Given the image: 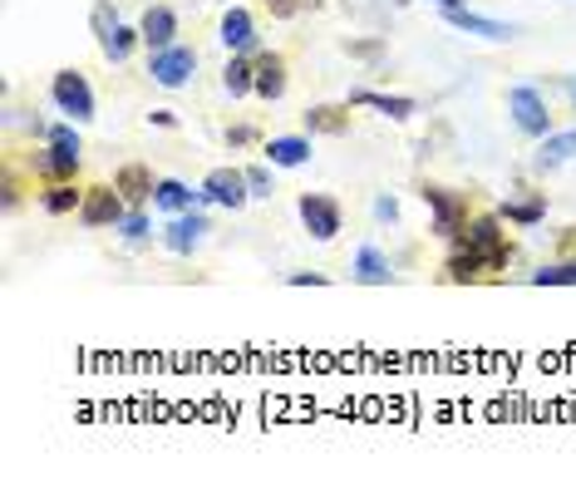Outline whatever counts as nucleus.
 <instances>
[{"instance_id":"9d476101","label":"nucleus","mask_w":576,"mask_h":483,"mask_svg":"<svg viewBox=\"0 0 576 483\" xmlns=\"http://www.w3.org/2000/svg\"><path fill=\"white\" fill-rule=\"evenodd\" d=\"M217 40H222V45H227L232 54H257V50H261V35H257V20H251V10H247V6L222 10Z\"/></svg>"},{"instance_id":"ddd939ff","label":"nucleus","mask_w":576,"mask_h":483,"mask_svg":"<svg viewBox=\"0 0 576 483\" xmlns=\"http://www.w3.org/2000/svg\"><path fill=\"white\" fill-rule=\"evenodd\" d=\"M301 129L310 138H316V134H326V138L350 134V129H354V104H350V99H346V104H310L301 114Z\"/></svg>"},{"instance_id":"39448f33","label":"nucleus","mask_w":576,"mask_h":483,"mask_svg":"<svg viewBox=\"0 0 576 483\" xmlns=\"http://www.w3.org/2000/svg\"><path fill=\"white\" fill-rule=\"evenodd\" d=\"M50 99L60 114H70L74 124H89L94 119V90H89V80L80 70H54L50 80Z\"/></svg>"},{"instance_id":"393cba45","label":"nucleus","mask_w":576,"mask_h":483,"mask_svg":"<svg viewBox=\"0 0 576 483\" xmlns=\"http://www.w3.org/2000/svg\"><path fill=\"white\" fill-rule=\"evenodd\" d=\"M572 158H576V129H567V134L552 129L547 138H537V168H562Z\"/></svg>"},{"instance_id":"f03ea898","label":"nucleus","mask_w":576,"mask_h":483,"mask_svg":"<svg viewBox=\"0 0 576 483\" xmlns=\"http://www.w3.org/2000/svg\"><path fill=\"white\" fill-rule=\"evenodd\" d=\"M419 197H424V207L434 213V223H429V233L443 237V242H453L469 227V217H473V207H469V197L463 193H453V188H443V183H424L419 188Z\"/></svg>"},{"instance_id":"f8f14e48","label":"nucleus","mask_w":576,"mask_h":483,"mask_svg":"<svg viewBox=\"0 0 576 483\" xmlns=\"http://www.w3.org/2000/svg\"><path fill=\"white\" fill-rule=\"evenodd\" d=\"M203 233H213V223L203 217V207H187V213L168 217V227H163V247L177 251V257H193V247L203 242Z\"/></svg>"},{"instance_id":"aec40b11","label":"nucleus","mask_w":576,"mask_h":483,"mask_svg":"<svg viewBox=\"0 0 576 483\" xmlns=\"http://www.w3.org/2000/svg\"><path fill=\"white\" fill-rule=\"evenodd\" d=\"M483 277H487V267H483L479 251L453 242V251L443 257V281H449V287H473V281H483Z\"/></svg>"},{"instance_id":"0eeeda50","label":"nucleus","mask_w":576,"mask_h":483,"mask_svg":"<svg viewBox=\"0 0 576 483\" xmlns=\"http://www.w3.org/2000/svg\"><path fill=\"white\" fill-rule=\"evenodd\" d=\"M148 74L158 90H183L187 80L197 74V50L193 45H168V50H153Z\"/></svg>"},{"instance_id":"7c9ffc66","label":"nucleus","mask_w":576,"mask_h":483,"mask_svg":"<svg viewBox=\"0 0 576 483\" xmlns=\"http://www.w3.org/2000/svg\"><path fill=\"white\" fill-rule=\"evenodd\" d=\"M247 188H251V197H271L276 188H271V168L266 163H251L247 168Z\"/></svg>"},{"instance_id":"412c9836","label":"nucleus","mask_w":576,"mask_h":483,"mask_svg":"<svg viewBox=\"0 0 576 483\" xmlns=\"http://www.w3.org/2000/svg\"><path fill=\"white\" fill-rule=\"evenodd\" d=\"M213 203V197H207L203 188H187L183 178H158V188H153V207H158V213H187V207H207Z\"/></svg>"},{"instance_id":"dca6fc26","label":"nucleus","mask_w":576,"mask_h":483,"mask_svg":"<svg viewBox=\"0 0 576 483\" xmlns=\"http://www.w3.org/2000/svg\"><path fill=\"white\" fill-rule=\"evenodd\" d=\"M114 188L128 197V207H148L158 178H153L148 163H119V168H114Z\"/></svg>"},{"instance_id":"58836bf2","label":"nucleus","mask_w":576,"mask_h":483,"mask_svg":"<svg viewBox=\"0 0 576 483\" xmlns=\"http://www.w3.org/2000/svg\"><path fill=\"white\" fill-rule=\"evenodd\" d=\"M562 84H567V99H572V104H576V80H562Z\"/></svg>"},{"instance_id":"4468645a","label":"nucleus","mask_w":576,"mask_h":483,"mask_svg":"<svg viewBox=\"0 0 576 483\" xmlns=\"http://www.w3.org/2000/svg\"><path fill=\"white\" fill-rule=\"evenodd\" d=\"M286 90H291V64H286L281 50H257V99L276 104Z\"/></svg>"},{"instance_id":"f257e3e1","label":"nucleus","mask_w":576,"mask_h":483,"mask_svg":"<svg viewBox=\"0 0 576 483\" xmlns=\"http://www.w3.org/2000/svg\"><path fill=\"white\" fill-rule=\"evenodd\" d=\"M453 242H463V247L479 251L487 271H507V261H513V242H507L503 217H497V213H473L469 227H463Z\"/></svg>"},{"instance_id":"e433bc0d","label":"nucleus","mask_w":576,"mask_h":483,"mask_svg":"<svg viewBox=\"0 0 576 483\" xmlns=\"http://www.w3.org/2000/svg\"><path fill=\"white\" fill-rule=\"evenodd\" d=\"M148 124H153V129H177V114H173V109H153Z\"/></svg>"},{"instance_id":"c9c22d12","label":"nucleus","mask_w":576,"mask_h":483,"mask_svg":"<svg viewBox=\"0 0 576 483\" xmlns=\"http://www.w3.org/2000/svg\"><path fill=\"white\" fill-rule=\"evenodd\" d=\"M374 217H380V223H394L399 203H394V197H374Z\"/></svg>"},{"instance_id":"f3484780","label":"nucleus","mask_w":576,"mask_h":483,"mask_svg":"<svg viewBox=\"0 0 576 483\" xmlns=\"http://www.w3.org/2000/svg\"><path fill=\"white\" fill-rule=\"evenodd\" d=\"M350 104H354V109H374V114L394 119V124H404V119L419 114V99H409V94H384V90H354Z\"/></svg>"},{"instance_id":"2eb2a0df","label":"nucleus","mask_w":576,"mask_h":483,"mask_svg":"<svg viewBox=\"0 0 576 483\" xmlns=\"http://www.w3.org/2000/svg\"><path fill=\"white\" fill-rule=\"evenodd\" d=\"M443 20H449L453 30H463V35H483V40H513V35H517V25H507V20H493V16H479V10H469V6L443 10Z\"/></svg>"},{"instance_id":"c85d7f7f","label":"nucleus","mask_w":576,"mask_h":483,"mask_svg":"<svg viewBox=\"0 0 576 483\" xmlns=\"http://www.w3.org/2000/svg\"><path fill=\"white\" fill-rule=\"evenodd\" d=\"M20 193H25V183H20L16 168L0 173V203H6V213H20Z\"/></svg>"},{"instance_id":"72a5a7b5","label":"nucleus","mask_w":576,"mask_h":483,"mask_svg":"<svg viewBox=\"0 0 576 483\" xmlns=\"http://www.w3.org/2000/svg\"><path fill=\"white\" fill-rule=\"evenodd\" d=\"M286 281H291V287H330L326 271H291Z\"/></svg>"},{"instance_id":"423d86ee","label":"nucleus","mask_w":576,"mask_h":483,"mask_svg":"<svg viewBox=\"0 0 576 483\" xmlns=\"http://www.w3.org/2000/svg\"><path fill=\"white\" fill-rule=\"evenodd\" d=\"M128 217V197L114 188V183H89L84 193V207H80V223L104 233V227H119Z\"/></svg>"},{"instance_id":"9b49d317","label":"nucleus","mask_w":576,"mask_h":483,"mask_svg":"<svg viewBox=\"0 0 576 483\" xmlns=\"http://www.w3.org/2000/svg\"><path fill=\"white\" fill-rule=\"evenodd\" d=\"M138 30H143V45H148V54H153V50L177 45V35H183V20H177V10L168 6V0H153V6L143 10Z\"/></svg>"},{"instance_id":"a211bd4d","label":"nucleus","mask_w":576,"mask_h":483,"mask_svg":"<svg viewBox=\"0 0 576 483\" xmlns=\"http://www.w3.org/2000/svg\"><path fill=\"white\" fill-rule=\"evenodd\" d=\"M84 183L80 178H64V183H44L40 188V207L50 217H80V207H84Z\"/></svg>"},{"instance_id":"4be33fe9","label":"nucleus","mask_w":576,"mask_h":483,"mask_svg":"<svg viewBox=\"0 0 576 483\" xmlns=\"http://www.w3.org/2000/svg\"><path fill=\"white\" fill-rule=\"evenodd\" d=\"M266 163H271V168H306L310 163V134L301 129V134L266 138Z\"/></svg>"},{"instance_id":"4c0bfd02","label":"nucleus","mask_w":576,"mask_h":483,"mask_svg":"<svg viewBox=\"0 0 576 483\" xmlns=\"http://www.w3.org/2000/svg\"><path fill=\"white\" fill-rule=\"evenodd\" d=\"M439 10H453V6H469V0H434Z\"/></svg>"},{"instance_id":"b1692460","label":"nucleus","mask_w":576,"mask_h":483,"mask_svg":"<svg viewBox=\"0 0 576 483\" xmlns=\"http://www.w3.org/2000/svg\"><path fill=\"white\" fill-rule=\"evenodd\" d=\"M138 45H143V30L138 25H114L109 35H99V50H104L109 64H128Z\"/></svg>"},{"instance_id":"a878e982","label":"nucleus","mask_w":576,"mask_h":483,"mask_svg":"<svg viewBox=\"0 0 576 483\" xmlns=\"http://www.w3.org/2000/svg\"><path fill=\"white\" fill-rule=\"evenodd\" d=\"M497 217L513 227H537L542 217H547V197H507V203L497 207Z\"/></svg>"},{"instance_id":"c756f323","label":"nucleus","mask_w":576,"mask_h":483,"mask_svg":"<svg viewBox=\"0 0 576 483\" xmlns=\"http://www.w3.org/2000/svg\"><path fill=\"white\" fill-rule=\"evenodd\" d=\"M320 0H266V10H271V20H296L301 10H316Z\"/></svg>"},{"instance_id":"f704fd0d","label":"nucleus","mask_w":576,"mask_h":483,"mask_svg":"<svg viewBox=\"0 0 576 483\" xmlns=\"http://www.w3.org/2000/svg\"><path fill=\"white\" fill-rule=\"evenodd\" d=\"M227 144H232V148H247V144H257V129H251V124H237V129H227Z\"/></svg>"},{"instance_id":"cd10ccee","label":"nucleus","mask_w":576,"mask_h":483,"mask_svg":"<svg viewBox=\"0 0 576 483\" xmlns=\"http://www.w3.org/2000/svg\"><path fill=\"white\" fill-rule=\"evenodd\" d=\"M148 227H153V223H148V213H143V207H128V217L114 227V233L124 237V242H143V237H148Z\"/></svg>"},{"instance_id":"6ab92c4d","label":"nucleus","mask_w":576,"mask_h":483,"mask_svg":"<svg viewBox=\"0 0 576 483\" xmlns=\"http://www.w3.org/2000/svg\"><path fill=\"white\" fill-rule=\"evenodd\" d=\"M350 277L360 281V287H390L394 267H390V257H384L374 242H364V247L354 251V261H350Z\"/></svg>"},{"instance_id":"2f4dec72","label":"nucleus","mask_w":576,"mask_h":483,"mask_svg":"<svg viewBox=\"0 0 576 483\" xmlns=\"http://www.w3.org/2000/svg\"><path fill=\"white\" fill-rule=\"evenodd\" d=\"M89 25H94V35H109V30L119 25V16H114V6L109 0H99L94 10H89Z\"/></svg>"},{"instance_id":"6e6552de","label":"nucleus","mask_w":576,"mask_h":483,"mask_svg":"<svg viewBox=\"0 0 576 483\" xmlns=\"http://www.w3.org/2000/svg\"><path fill=\"white\" fill-rule=\"evenodd\" d=\"M203 193L213 197L217 207H227V213H241V207L251 203V188H247V168H232V163H222L203 178Z\"/></svg>"},{"instance_id":"20e7f679","label":"nucleus","mask_w":576,"mask_h":483,"mask_svg":"<svg viewBox=\"0 0 576 483\" xmlns=\"http://www.w3.org/2000/svg\"><path fill=\"white\" fill-rule=\"evenodd\" d=\"M507 114H513V124L523 129L527 138L552 134V109H547V99H542L537 84H513V90H507Z\"/></svg>"},{"instance_id":"473e14b6","label":"nucleus","mask_w":576,"mask_h":483,"mask_svg":"<svg viewBox=\"0 0 576 483\" xmlns=\"http://www.w3.org/2000/svg\"><path fill=\"white\" fill-rule=\"evenodd\" d=\"M350 60H384V40H346Z\"/></svg>"},{"instance_id":"7ed1b4c3","label":"nucleus","mask_w":576,"mask_h":483,"mask_svg":"<svg viewBox=\"0 0 576 483\" xmlns=\"http://www.w3.org/2000/svg\"><path fill=\"white\" fill-rule=\"evenodd\" d=\"M296 213H301L306 233L316 242H336L340 233H346V207H340V197H330V193H301L296 197Z\"/></svg>"},{"instance_id":"bb28decb","label":"nucleus","mask_w":576,"mask_h":483,"mask_svg":"<svg viewBox=\"0 0 576 483\" xmlns=\"http://www.w3.org/2000/svg\"><path fill=\"white\" fill-rule=\"evenodd\" d=\"M527 281H532V287H576V257L547 261V267H537Z\"/></svg>"},{"instance_id":"1a4fd4ad","label":"nucleus","mask_w":576,"mask_h":483,"mask_svg":"<svg viewBox=\"0 0 576 483\" xmlns=\"http://www.w3.org/2000/svg\"><path fill=\"white\" fill-rule=\"evenodd\" d=\"M80 168H84V148H64V144H50V138H44V148L30 158V173L44 183L80 178Z\"/></svg>"},{"instance_id":"5701e85b","label":"nucleus","mask_w":576,"mask_h":483,"mask_svg":"<svg viewBox=\"0 0 576 483\" xmlns=\"http://www.w3.org/2000/svg\"><path fill=\"white\" fill-rule=\"evenodd\" d=\"M222 90L232 99L257 94V54H232V60L222 64Z\"/></svg>"}]
</instances>
